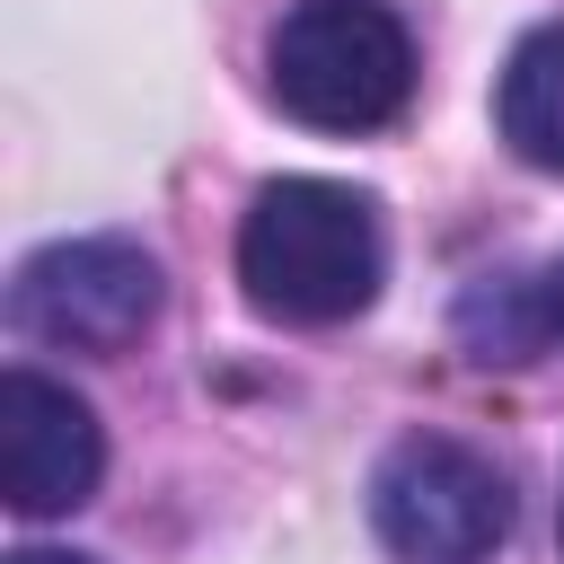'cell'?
Instances as JSON below:
<instances>
[{"mask_svg":"<svg viewBox=\"0 0 564 564\" xmlns=\"http://www.w3.org/2000/svg\"><path fill=\"white\" fill-rule=\"evenodd\" d=\"M458 335L476 361H529L538 344H555V300L546 282H520V273H485L467 300H458Z\"/></svg>","mask_w":564,"mask_h":564,"instance_id":"52a82bcc","label":"cell"},{"mask_svg":"<svg viewBox=\"0 0 564 564\" xmlns=\"http://www.w3.org/2000/svg\"><path fill=\"white\" fill-rule=\"evenodd\" d=\"M370 520H379L388 555H405V564H485L511 538V485L485 449H467L449 432H414L379 458Z\"/></svg>","mask_w":564,"mask_h":564,"instance_id":"3957f363","label":"cell"},{"mask_svg":"<svg viewBox=\"0 0 564 564\" xmlns=\"http://www.w3.org/2000/svg\"><path fill=\"white\" fill-rule=\"evenodd\" d=\"M555 538H564V502H555Z\"/></svg>","mask_w":564,"mask_h":564,"instance_id":"30bf717a","label":"cell"},{"mask_svg":"<svg viewBox=\"0 0 564 564\" xmlns=\"http://www.w3.org/2000/svg\"><path fill=\"white\" fill-rule=\"evenodd\" d=\"M9 564H97V555H70V546H18Z\"/></svg>","mask_w":564,"mask_h":564,"instance_id":"ba28073f","label":"cell"},{"mask_svg":"<svg viewBox=\"0 0 564 564\" xmlns=\"http://www.w3.org/2000/svg\"><path fill=\"white\" fill-rule=\"evenodd\" d=\"M546 300H555V335H564V264L546 273Z\"/></svg>","mask_w":564,"mask_h":564,"instance_id":"9c48e42d","label":"cell"},{"mask_svg":"<svg viewBox=\"0 0 564 564\" xmlns=\"http://www.w3.org/2000/svg\"><path fill=\"white\" fill-rule=\"evenodd\" d=\"M264 79L308 132H379L414 97V35L388 0H300L264 44Z\"/></svg>","mask_w":564,"mask_h":564,"instance_id":"7a4b0ae2","label":"cell"},{"mask_svg":"<svg viewBox=\"0 0 564 564\" xmlns=\"http://www.w3.org/2000/svg\"><path fill=\"white\" fill-rule=\"evenodd\" d=\"M97 476H106L97 414L44 370H9L0 379V494H9V511H26V520L79 511L97 494Z\"/></svg>","mask_w":564,"mask_h":564,"instance_id":"5b68a950","label":"cell"},{"mask_svg":"<svg viewBox=\"0 0 564 564\" xmlns=\"http://www.w3.org/2000/svg\"><path fill=\"white\" fill-rule=\"evenodd\" d=\"M388 273V238L379 212L352 185L326 176H273L247 220H238V282L247 308L282 317V326H344L379 300Z\"/></svg>","mask_w":564,"mask_h":564,"instance_id":"6da1fadb","label":"cell"},{"mask_svg":"<svg viewBox=\"0 0 564 564\" xmlns=\"http://www.w3.org/2000/svg\"><path fill=\"white\" fill-rule=\"evenodd\" d=\"M494 123H502V141H511L529 167L564 176V18L538 26V35H520V53L502 62Z\"/></svg>","mask_w":564,"mask_h":564,"instance_id":"8992f818","label":"cell"},{"mask_svg":"<svg viewBox=\"0 0 564 564\" xmlns=\"http://www.w3.org/2000/svg\"><path fill=\"white\" fill-rule=\"evenodd\" d=\"M159 317V264L132 238H53L9 282V326L53 352H123Z\"/></svg>","mask_w":564,"mask_h":564,"instance_id":"277c9868","label":"cell"}]
</instances>
